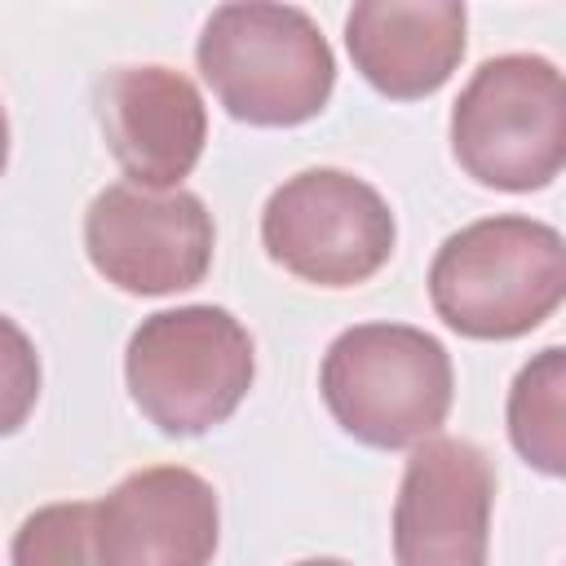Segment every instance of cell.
<instances>
[{"instance_id":"obj_1","label":"cell","mask_w":566,"mask_h":566,"mask_svg":"<svg viewBox=\"0 0 566 566\" xmlns=\"http://www.w3.org/2000/svg\"><path fill=\"white\" fill-rule=\"evenodd\" d=\"M199 75L230 119L252 128H296L336 88V57L318 22L296 4H221L208 13Z\"/></svg>"},{"instance_id":"obj_2","label":"cell","mask_w":566,"mask_h":566,"mask_svg":"<svg viewBox=\"0 0 566 566\" xmlns=\"http://www.w3.org/2000/svg\"><path fill=\"white\" fill-rule=\"evenodd\" d=\"M566 296V243L548 221L500 212L455 230L429 265L438 318L469 340H517Z\"/></svg>"},{"instance_id":"obj_3","label":"cell","mask_w":566,"mask_h":566,"mask_svg":"<svg viewBox=\"0 0 566 566\" xmlns=\"http://www.w3.org/2000/svg\"><path fill=\"white\" fill-rule=\"evenodd\" d=\"M318 394L354 442L402 451L438 438L455 398V367L447 345L411 323H358L327 345Z\"/></svg>"},{"instance_id":"obj_4","label":"cell","mask_w":566,"mask_h":566,"mask_svg":"<svg viewBox=\"0 0 566 566\" xmlns=\"http://www.w3.org/2000/svg\"><path fill=\"white\" fill-rule=\"evenodd\" d=\"M252 376V336L221 305L159 310L142 318L124 349L128 398L168 438H199L226 424L248 398Z\"/></svg>"},{"instance_id":"obj_5","label":"cell","mask_w":566,"mask_h":566,"mask_svg":"<svg viewBox=\"0 0 566 566\" xmlns=\"http://www.w3.org/2000/svg\"><path fill=\"white\" fill-rule=\"evenodd\" d=\"M451 155L491 190L526 195L566 164V84L539 53L486 57L451 106Z\"/></svg>"},{"instance_id":"obj_6","label":"cell","mask_w":566,"mask_h":566,"mask_svg":"<svg viewBox=\"0 0 566 566\" xmlns=\"http://www.w3.org/2000/svg\"><path fill=\"white\" fill-rule=\"evenodd\" d=\"M261 243L274 265L314 287H358L385 270L398 221L376 186L340 168L287 177L261 212Z\"/></svg>"},{"instance_id":"obj_7","label":"cell","mask_w":566,"mask_h":566,"mask_svg":"<svg viewBox=\"0 0 566 566\" xmlns=\"http://www.w3.org/2000/svg\"><path fill=\"white\" fill-rule=\"evenodd\" d=\"M217 226L190 190H142L115 181L84 212V252L93 270L133 296L199 287L212 270Z\"/></svg>"},{"instance_id":"obj_8","label":"cell","mask_w":566,"mask_h":566,"mask_svg":"<svg viewBox=\"0 0 566 566\" xmlns=\"http://www.w3.org/2000/svg\"><path fill=\"white\" fill-rule=\"evenodd\" d=\"M495 469L464 438L411 447L394 495V566H486Z\"/></svg>"},{"instance_id":"obj_9","label":"cell","mask_w":566,"mask_h":566,"mask_svg":"<svg viewBox=\"0 0 566 566\" xmlns=\"http://www.w3.org/2000/svg\"><path fill=\"white\" fill-rule=\"evenodd\" d=\"M97 124L128 186L181 190L208 142V106L172 66H115L97 84Z\"/></svg>"},{"instance_id":"obj_10","label":"cell","mask_w":566,"mask_h":566,"mask_svg":"<svg viewBox=\"0 0 566 566\" xmlns=\"http://www.w3.org/2000/svg\"><path fill=\"white\" fill-rule=\"evenodd\" d=\"M217 539V491L186 464L137 469L93 504L102 566H212Z\"/></svg>"},{"instance_id":"obj_11","label":"cell","mask_w":566,"mask_h":566,"mask_svg":"<svg viewBox=\"0 0 566 566\" xmlns=\"http://www.w3.org/2000/svg\"><path fill=\"white\" fill-rule=\"evenodd\" d=\"M464 27L455 0H363L345 13V49L380 97L420 102L455 75Z\"/></svg>"},{"instance_id":"obj_12","label":"cell","mask_w":566,"mask_h":566,"mask_svg":"<svg viewBox=\"0 0 566 566\" xmlns=\"http://www.w3.org/2000/svg\"><path fill=\"white\" fill-rule=\"evenodd\" d=\"M509 442L544 478L566 473V349H539L509 389Z\"/></svg>"},{"instance_id":"obj_13","label":"cell","mask_w":566,"mask_h":566,"mask_svg":"<svg viewBox=\"0 0 566 566\" xmlns=\"http://www.w3.org/2000/svg\"><path fill=\"white\" fill-rule=\"evenodd\" d=\"M13 566H102L93 544V504L62 500L22 517L13 535Z\"/></svg>"},{"instance_id":"obj_14","label":"cell","mask_w":566,"mask_h":566,"mask_svg":"<svg viewBox=\"0 0 566 566\" xmlns=\"http://www.w3.org/2000/svg\"><path fill=\"white\" fill-rule=\"evenodd\" d=\"M40 402V354L31 336L0 314V438L18 433Z\"/></svg>"},{"instance_id":"obj_15","label":"cell","mask_w":566,"mask_h":566,"mask_svg":"<svg viewBox=\"0 0 566 566\" xmlns=\"http://www.w3.org/2000/svg\"><path fill=\"white\" fill-rule=\"evenodd\" d=\"M4 164H9V119H4V106H0V177H4Z\"/></svg>"},{"instance_id":"obj_16","label":"cell","mask_w":566,"mask_h":566,"mask_svg":"<svg viewBox=\"0 0 566 566\" xmlns=\"http://www.w3.org/2000/svg\"><path fill=\"white\" fill-rule=\"evenodd\" d=\"M296 566H349V562H336V557H310V562H296Z\"/></svg>"}]
</instances>
